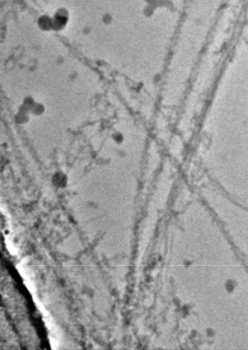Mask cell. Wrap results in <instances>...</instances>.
Segmentation results:
<instances>
[{
	"label": "cell",
	"instance_id": "1",
	"mask_svg": "<svg viewBox=\"0 0 248 350\" xmlns=\"http://www.w3.org/2000/svg\"><path fill=\"white\" fill-rule=\"evenodd\" d=\"M6 244L9 252L11 253L12 255H16L17 254V247L14 246L13 242L9 236L6 237Z\"/></svg>",
	"mask_w": 248,
	"mask_h": 350
},
{
	"label": "cell",
	"instance_id": "2",
	"mask_svg": "<svg viewBox=\"0 0 248 350\" xmlns=\"http://www.w3.org/2000/svg\"><path fill=\"white\" fill-rule=\"evenodd\" d=\"M49 339H50V344H51L52 349H57V348H58L59 343L57 342V339H55L53 336L49 337Z\"/></svg>",
	"mask_w": 248,
	"mask_h": 350
}]
</instances>
